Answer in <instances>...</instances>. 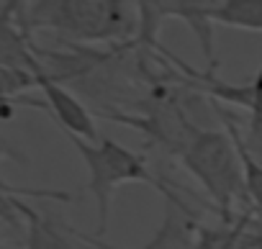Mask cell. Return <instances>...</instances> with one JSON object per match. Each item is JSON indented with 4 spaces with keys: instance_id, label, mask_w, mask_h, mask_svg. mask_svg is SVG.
Wrapping results in <instances>:
<instances>
[{
    "instance_id": "6da1fadb",
    "label": "cell",
    "mask_w": 262,
    "mask_h": 249,
    "mask_svg": "<svg viewBox=\"0 0 262 249\" xmlns=\"http://www.w3.org/2000/svg\"><path fill=\"white\" fill-rule=\"evenodd\" d=\"M29 29L54 31L70 47H134L139 36L137 0H31Z\"/></svg>"
},
{
    "instance_id": "7a4b0ae2",
    "label": "cell",
    "mask_w": 262,
    "mask_h": 249,
    "mask_svg": "<svg viewBox=\"0 0 262 249\" xmlns=\"http://www.w3.org/2000/svg\"><path fill=\"white\" fill-rule=\"evenodd\" d=\"M175 160L201 183L221 221L234 223L236 206L247 203L244 170L234 139L226 131L201 129L198 123H190Z\"/></svg>"
},
{
    "instance_id": "3957f363",
    "label": "cell",
    "mask_w": 262,
    "mask_h": 249,
    "mask_svg": "<svg viewBox=\"0 0 262 249\" xmlns=\"http://www.w3.org/2000/svg\"><path fill=\"white\" fill-rule=\"evenodd\" d=\"M70 144L75 147V152L88 167V193H93L98 206V231H95L98 236H103L108 229L111 198L121 183H147L160 193L167 188V183H162L149 170L144 154L118 144L111 137H100L98 142L70 137Z\"/></svg>"
},
{
    "instance_id": "277c9868",
    "label": "cell",
    "mask_w": 262,
    "mask_h": 249,
    "mask_svg": "<svg viewBox=\"0 0 262 249\" xmlns=\"http://www.w3.org/2000/svg\"><path fill=\"white\" fill-rule=\"evenodd\" d=\"M162 198H165V218L160 223V229L152 234V239L142 246H118V244H111L105 241L103 236L98 234H88V231H80L75 226H70V231L77 236V241L82 244V249H195V223H193V216H190V208L180 200V195L167 185L162 190Z\"/></svg>"
},
{
    "instance_id": "5b68a950",
    "label": "cell",
    "mask_w": 262,
    "mask_h": 249,
    "mask_svg": "<svg viewBox=\"0 0 262 249\" xmlns=\"http://www.w3.org/2000/svg\"><path fill=\"white\" fill-rule=\"evenodd\" d=\"M36 90H41L44 95V108L49 110V116L57 121V126L67 134V137H80L88 142H98V126H95V116L90 113V108L57 77H52L47 72V64L41 62L36 70Z\"/></svg>"
},
{
    "instance_id": "8992f818",
    "label": "cell",
    "mask_w": 262,
    "mask_h": 249,
    "mask_svg": "<svg viewBox=\"0 0 262 249\" xmlns=\"http://www.w3.org/2000/svg\"><path fill=\"white\" fill-rule=\"evenodd\" d=\"M6 206H11L18 216H24L26 226V249H82L77 236L70 231V226L52 216H41L36 208H31L24 200H13V195H6Z\"/></svg>"
},
{
    "instance_id": "52a82bcc",
    "label": "cell",
    "mask_w": 262,
    "mask_h": 249,
    "mask_svg": "<svg viewBox=\"0 0 262 249\" xmlns=\"http://www.w3.org/2000/svg\"><path fill=\"white\" fill-rule=\"evenodd\" d=\"M219 6V0H165V16L180 18L190 26L201 54L208 62V70L216 72V52H213V21L211 13Z\"/></svg>"
},
{
    "instance_id": "ba28073f",
    "label": "cell",
    "mask_w": 262,
    "mask_h": 249,
    "mask_svg": "<svg viewBox=\"0 0 262 249\" xmlns=\"http://www.w3.org/2000/svg\"><path fill=\"white\" fill-rule=\"evenodd\" d=\"M211 103H213V108H216L219 118L224 121L226 134L234 139V144H236V149H239V157H242V170H244L247 200H249V206L257 211V216L262 218V157H257V154L247 147L244 134H242V129H239L236 118H234V116H229V113L221 108V103H216V100H211Z\"/></svg>"
},
{
    "instance_id": "9c48e42d",
    "label": "cell",
    "mask_w": 262,
    "mask_h": 249,
    "mask_svg": "<svg viewBox=\"0 0 262 249\" xmlns=\"http://www.w3.org/2000/svg\"><path fill=\"white\" fill-rule=\"evenodd\" d=\"M211 21L213 26L262 31V0H219Z\"/></svg>"
},
{
    "instance_id": "30bf717a",
    "label": "cell",
    "mask_w": 262,
    "mask_h": 249,
    "mask_svg": "<svg viewBox=\"0 0 262 249\" xmlns=\"http://www.w3.org/2000/svg\"><path fill=\"white\" fill-rule=\"evenodd\" d=\"M139 11V36H137V49L149 54V52H162L160 44V29L167 21L165 16V0H137Z\"/></svg>"
}]
</instances>
